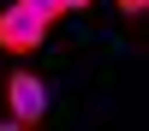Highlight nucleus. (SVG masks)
<instances>
[{"mask_svg": "<svg viewBox=\"0 0 149 131\" xmlns=\"http://www.w3.org/2000/svg\"><path fill=\"white\" fill-rule=\"evenodd\" d=\"M42 113H48V83L36 78L30 66H12V71H6V119L42 131Z\"/></svg>", "mask_w": 149, "mask_h": 131, "instance_id": "f03ea898", "label": "nucleus"}, {"mask_svg": "<svg viewBox=\"0 0 149 131\" xmlns=\"http://www.w3.org/2000/svg\"><path fill=\"white\" fill-rule=\"evenodd\" d=\"M0 131H36V125H18V119H0Z\"/></svg>", "mask_w": 149, "mask_h": 131, "instance_id": "39448f33", "label": "nucleus"}, {"mask_svg": "<svg viewBox=\"0 0 149 131\" xmlns=\"http://www.w3.org/2000/svg\"><path fill=\"white\" fill-rule=\"evenodd\" d=\"M54 24H60L54 0H12L0 12V54H36Z\"/></svg>", "mask_w": 149, "mask_h": 131, "instance_id": "f257e3e1", "label": "nucleus"}, {"mask_svg": "<svg viewBox=\"0 0 149 131\" xmlns=\"http://www.w3.org/2000/svg\"><path fill=\"white\" fill-rule=\"evenodd\" d=\"M54 6H60V18H72V12H90L95 0H54Z\"/></svg>", "mask_w": 149, "mask_h": 131, "instance_id": "20e7f679", "label": "nucleus"}, {"mask_svg": "<svg viewBox=\"0 0 149 131\" xmlns=\"http://www.w3.org/2000/svg\"><path fill=\"white\" fill-rule=\"evenodd\" d=\"M143 12H149V0H119V18L125 24H143Z\"/></svg>", "mask_w": 149, "mask_h": 131, "instance_id": "7ed1b4c3", "label": "nucleus"}]
</instances>
